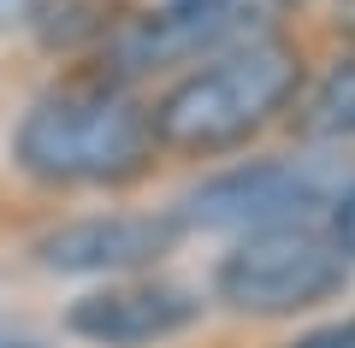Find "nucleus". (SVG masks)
I'll return each instance as SVG.
<instances>
[{
  "label": "nucleus",
  "mask_w": 355,
  "mask_h": 348,
  "mask_svg": "<svg viewBox=\"0 0 355 348\" xmlns=\"http://www.w3.org/2000/svg\"><path fill=\"white\" fill-rule=\"evenodd\" d=\"M296 71H302V59H296L284 42H272V36L237 42V48L202 59L160 100L154 130H160V142H172V148H184V154L237 148L243 136H254V130L291 100Z\"/></svg>",
  "instance_id": "f257e3e1"
},
{
  "label": "nucleus",
  "mask_w": 355,
  "mask_h": 348,
  "mask_svg": "<svg viewBox=\"0 0 355 348\" xmlns=\"http://www.w3.org/2000/svg\"><path fill=\"white\" fill-rule=\"evenodd\" d=\"M154 136V118L119 89H60L24 112L12 148L42 183H113L148 160Z\"/></svg>",
  "instance_id": "f03ea898"
},
{
  "label": "nucleus",
  "mask_w": 355,
  "mask_h": 348,
  "mask_svg": "<svg viewBox=\"0 0 355 348\" xmlns=\"http://www.w3.org/2000/svg\"><path fill=\"white\" fill-rule=\"evenodd\" d=\"M219 301L237 313H302L349 284V248L314 224L254 230L219 260Z\"/></svg>",
  "instance_id": "7ed1b4c3"
},
{
  "label": "nucleus",
  "mask_w": 355,
  "mask_h": 348,
  "mask_svg": "<svg viewBox=\"0 0 355 348\" xmlns=\"http://www.w3.org/2000/svg\"><path fill=\"white\" fill-rule=\"evenodd\" d=\"M349 195L338 165L326 160H261L237 172L207 177L202 189L178 201V224L196 230H279V224H308V212L338 207Z\"/></svg>",
  "instance_id": "20e7f679"
},
{
  "label": "nucleus",
  "mask_w": 355,
  "mask_h": 348,
  "mask_svg": "<svg viewBox=\"0 0 355 348\" xmlns=\"http://www.w3.org/2000/svg\"><path fill=\"white\" fill-rule=\"evenodd\" d=\"M279 0H172L166 18H148L125 36V65H166V59H214V53L254 42L249 30L272 18Z\"/></svg>",
  "instance_id": "39448f33"
},
{
  "label": "nucleus",
  "mask_w": 355,
  "mask_h": 348,
  "mask_svg": "<svg viewBox=\"0 0 355 348\" xmlns=\"http://www.w3.org/2000/svg\"><path fill=\"white\" fill-rule=\"evenodd\" d=\"M190 319H196V301L184 289H166V284H113V289H95V295L71 301V313H65V324L83 342H101V348L166 342Z\"/></svg>",
  "instance_id": "423d86ee"
},
{
  "label": "nucleus",
  "mask_w": 355,
  "mask_h": 348,
  "mask_svg": "<svg viewBox=\"0 0 355 348\" xmlns=\"http://www.w3.org/2000/svg\"><path fill=\"white\" fill-rule=\"evenodd\" d=\"M172 219H130V212H113V219H77L60 224L36 242L42 266L48 272H137V266L160 260L172 248Z\"/></svg>",
  "instance_id": "0eeeda50"
},
{
  "label": "nucleus",
  "mask_w": 355,
  "mask_h": 348,
  "mask_svg": "<svg viewBox=\"0 0 355 348\" xmlns=\"http://www.w3.org/2000/svg\"><path fill=\"white\" fill-rule=\"evenodd\" d=\"M302 125H308V136H331V142L355 136V59H343V65L326 71V83L314 89Z\"/></svg>",
  "instance_id": "6e6552de"
},
{
  "label": "nucleus",
  "mask_w": 355,
  "mask_h": 348,
  "mask_svg": "<svg viewBox=\"0 0 355 348\" xmlns=\"http://www.w3.org/2000/svg\"><path fill=\"white\" fill-rule=\"evenodd\" d=\"M291 348H355V319L326 324V331H308V336H296Z\"/></svg>",
  "instance_id": "1a4fd4ad"
},
{
  "label": "nucleus",
  "mask_w": 355,
  "mask_h": 348,
  "mask_svg": "<svg viewBox=\"0 0 355 348\" xmlns=\"http://www.w3.org/2000/svg\"><path fill=\"white\" fill-rule=\"evenodd\" d=\"M331 237H338L343 248L355 254V189H349V195L338 201V207H331Z\"/></svg>",
  "instance_id": "9d476101"
},
{
  "label": "nucleus",
  "mask_w": 355,
  "mask_h": 348,
  "mask_svg": "<svg viewBox=\"0 0 355 348\" xmlns=\"http://www.w3.org/2000/svg\"><path fill=\"white\" fill-rule=\"evenodd\" d=\"M42 0H0V24H12V18H30Z\"/></svg>",
  "instance_id": "9b49d317"
},
{
  "label": "nucleus",
  "mask_w": 355,
  "mask_h": 348,
  "mask_svg": "<svg viewBox=\"0 0 355 348\" xmlns=\"http://www.w3.org/2000/svg\"><path fill=\"white\" fill-rule=\"evenodd\" d=\"M0 348H36V342H0Z\"/></svg>",
  "instance_id": "f8f14e48"
}]
</instances>
